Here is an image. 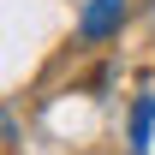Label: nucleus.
<instances>
[{"label": "nucleus", "instance_id": "nucleus-1", "mask_svg": "<svg viewBox=\"0 0 155 155\" xmlns=\"http://www.w3.org/2000/svg\"><path fill=\"white\" fill-rule=\"evenodd\" d=\"M119 12H125L119 0H96V6H90V18H84V30H90V36H101V30H114V18H119Z\"/></svg>", "mask_w": 155, "mask_h": 155}]
</instances>
